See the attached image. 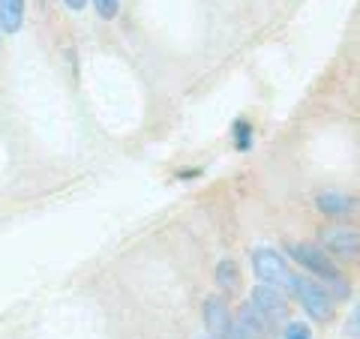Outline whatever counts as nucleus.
<instances>
[{
	"instance_id": "obj_1",
	"label": "nucleus",
	"mask_w": 360,
	"mask_h": 339,
	"mask_svg": "<svg viewBox=\"0 0 360 339\" xmlns=\"http://www.w3.org/2000/svg\"><path fill=\"white\" fill-rule=\"evenodd\" d=\"M288 255L295 258L300 267H307L309 274L321 276L324 282H333L336 288H340V295H345V282H342V274L336 270V264L330 262L328 255H324L319 246H309V243H288Z\"/></svg>"
},
{
	"instance_id": "obj_2",
	"label": "nucleus",
	"mask_w": 360,
	"mask_h": 339,
	"mask_svg": "<svg viewBox=\"0 0 360 339\" xmlns=\"http://www.w3.org/2000/svg\"><path fill=\"white\" fill-rule=\"evenodd\" d=\"M252 270L255 276L267 282V286H276V288H295V274L288 270V264L283 262V255L276 250H255L252 252Z\"/></svg>"
},
{
	"instance_id": "obj_3",
	"label": "nucleus",
	"mask_w": 360,
	"mask_h": 339,
	"mask_svg": "<svg viewBox=\"0 0 360 339\" xmlns=\"http://www.w3.org/2000/svg\"><path fill=\"white\" fill-rule=\"evenodd\" d=\"M291 291L297 295V300L303 303V309H307L312 319H319V321H330L333 319V295L324 286H319V282H312V279L297 276L295 288H291Z\"/></svg>"
},
{
	"instance_id": "obj_4",
	"label": "nucleus",
	"mask_w": 360,
	"mask_h": 339,
	"mask_svg": "<svg viewBox=\"0 0 360 339\" xmlns=\"http://www.w3.org/2000/svg\"><path fill=\"white\" fill-rule=\"evenodd\" d=\"M250 303L264 315L270 324L288 319V300H285V295H283V291H279L276 286H267V282H262L258 288H252Z\"/></svg>"
},
{
	"instance_id": "obj_5",
	"label": "nucleus",
	"mask_w": 360,
	"mask_h": 339,
	"mask_svg": "<svg viewBox=\"0 0 360 339\" xmlns=\"http://www.w3.org/2000/svg\"><path fill=\"white\" fill-rule=\"evenodd\" d=\"M324 250H330L340 258H357L360 255V229H348V225H333V229L321 231Z\"/></svg>"
},
{
	"instance_id": "obj_6",
	"label": "nucleus",
	"mask_w": 360,
	"mask_h": 339,
	"mask_svg": "<svg viewBox=\"0 0 360 339\" xmlns=\"http://www.w3.org/2000/svg\"><path fill=\"white\" fill-rule=\"evenodd\" d=\"M201 312H205V324H207V333L210 336H222L225 333V327L231 324V315L229 309H225V303L219 298H207L205 300V307H201Z\"/></svg>"
},
{
	"instance_id": "obj_7",
	"label": "nucleus",
	"mask_w": 360,
	"mask_h": 339,
	"mask_svg": "<svg viewBox=\"0 0 360 339\" xmlns=\"http://www.w3.org/2000/svg\"><path fill=\"white\" fill-rule=\"evenodd\" d=\"M238 324H240V331H243L246 336H250V339H262L270 321H267L264 315L252 307V303H243V307H240V319H238Z\"/></svg>"
},
{
	"instance_id": "obj_8",
	"label": "nucleus",
	"mask_w": 360,
	"mask_h": 339,
	"mask_svg": "<svg viewBox=\"0 0 360 339\" xmlns=\"http://www.w3.org/2000/svg\"><path fill=\"white\" fill-rule=\"evenodd\" d=\"M315 207H319L324 217H342L354 207V198L342 196V192H321L319 198H315Z\"/></svg>"
},
{
	"instance_id": "obj_9",
	"label": "nucleus",
	"mask_w": 360,
	"mask_h": 339,
	"mask_svg": "<svg viewBox=\"0 0 360 339\" xmlns=\"http://www.w3.org/2000/svg\"><path fill=\"white\" fill-rule=\"evenodd\" d=\"M25 25V0H0V27L15 33Z\"/></svg>"
},
{
	"instance_id": "obj_10",
	"label": "nucleus",
	"mask_w": 360,
	"mask_h": 339,
	"mask_svg": "<svg viewBox=\"0 0 360 339\" xmlns=\"http://www.w3.org/2000/svg\"><path fill=\"white\" fill-rule=\"evenodd\" d=\"M217 286L225 288V291H238L240 288V270L231 258H222L217 264Z\"/></svg>"
},
{
	"instance_id": "obj_11",
	"label": "nucleus",
	"mask_w": 360,
	"mask_h": 339,
	"mask_svg": "<svg viewBox=\"0 0 360 339\" xmlns=\"http://www.w3.org/2000/svg\"><path fill=\"white\" fill-rule=\"evenodd\" d=\"M234 141H238V151H250L252 148V123L238 117L234 120Z\"/></svg>"
},
{
	"instance_id": "obj_12",
	"label": "nucleus",
	"mask_w": 360,
	"mask_h": 339,
	"mask_svg": "<svg viewBox=\"0 0 360 339\" xmlns=\"http://www.w3.org/2000/svg\"><path fill=\"white\" fill-rule=\"evenodd\" d=\"M283 339H312V331H309V324H303V321H291L285 327Z\"/></svg>"
},
{
	"instance_id": "obj_13",
	"label": "nucleus",
	"mask_w": 360,
	"mask_h": 339,
	"mask_svg": "<svg viewBox=\"0 0 360 339\" xmlns=\"http://www.w3.org/2000/svg\"><path fill=\"white\" fill-rule=\"evenodd\" d=\"M94 6H96V13L103 15L105 21H108V18H115V15H117V9H120L117 0H94Z\"/></svg>"
},
{
	"instance_id": "obj_14",
	"label": "nucleus",
	"mask_w": 360,
	"mask_h": 339,
	"mask_svg": "<svg viewBox=\"0 0 360 339\" xmlns=\"http://www.w3.org/2000/svg\"><path fill=\"white\" fill-rule=\"evenodd\" d=\"M345 331L352 333V336H360V303L354 307V312L348 315V324H345Z\"/></svg>"
},
{
	"instance_id": "obj_15",
	"label": "nucleus",
	"mask_w": 360,
	"mask_h": 339,
	"mask_svg": "<svg viewBox=\"0 0 360 339\" xmlns=\"http://www.w3.org/2000/svg\"><path fill=\"white\" fill-rule=\"evenodd\" d=\"M219 339H250V336L240 331V324H238V321H231L229 327H225V333H222Z\"/></svg>"
},
{
	"instance_id": "obj_16",
	"label": "nucleus",
	"mask_w": 360,
	"mask_h": 339,
	"mask_svg": "<svg viewBox=\"0 0 360 339\" xmlns=\"http://www.w3.org/2000/svg\"><path fill=\"white\" fill-rule=\"evenodd\" d=\"M198 174H201V168H189V172H180L177 177L180 180H189V177H198Z\"/></svg>"
},
{
	"instance_id": "obj_17",
	"label": "nucleus",
	"mask_w": 360,
	"mask_h": 339,
	"mask_svg": "<svg viewBox=\"0 0 360 339\" xmlns=\"http://www.w3.org/2000/svg\"><path fill=\"white\" fill-rule=\"evenodd\" d=\"M66 6H70V9H82L84 0H66Z\"/></svg>"
}]
</instances>
